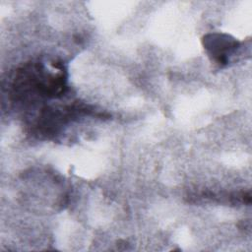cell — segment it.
I'll return each mask as SVG.
<instances>
[{"instance_id":"cell-1","label":"cell","mask_w":252,"mask_h":252,"mask_svg":"<svg viewBox=\"0 0 252 252\" xmlns=\"http://www.w3.org/2000/svg\"><path fill=\"white\" fill-rule=\"evenodd\" d=\"M205 45L208 49L211 50L212 54L215 56L216 60L220 63L226 62L225 53L232 48L236 47L235 41L228 39V36L221 34H211L206 37Z\"/></svg>"}]
</instances>
